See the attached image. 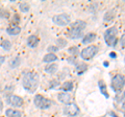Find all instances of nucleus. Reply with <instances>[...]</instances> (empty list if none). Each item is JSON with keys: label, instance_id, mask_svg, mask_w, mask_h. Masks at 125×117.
<instances>
[{"label": "nucleus", "instance_id": "1", "mask_svg": "<svg viewBox=\"0 0 125 117\" xmlns=\"http://www.w3.org/2000/svg\"><path fill=\"white\" fill-rule=\"evenodd\" d=\"M22 84L27 91L33 92L39 85V75L34 72H26L24 73L22 80Z\"/></svg>", "mask_w": 125, "mask_h": 117}, {"label": "nucleus", "instance_id": "2", "mask_svg": "<svg viewBox=\"0 0 125 117\" xmlns=\"http://www.w3.org/2000/svg\"><path fill=\"white\" fill-rule=\"evenodd\" d=\"M117 28L115 26L111 27L105 30L104 33V40L106 42V44L108 46H115L116 45V42H117Z\"/></svg>", "mask_w": 125, "mask_h": 117}, {"label": "nucleus", "instance_id": "3", "mask_svg": "<svg viewBox=\"0 0 125 117\" xmlns=\"http://www.w3.org/2000/svg\"><path fill=\"white\" fill-rule=\"evenodd\" d=\"M125 85V77L122 74H117L112 80V88L116 92H120Z\"/></svg>", "mask_w": 125, "mask_h": 117}, {"label": "nucleus", "instance_id": "4", "mask_svg": "<svg viewBox=\"0 0 125 117\" xmlns=\"http://www.w3.org/2000/svg\"><path fill=\"white\" fill-rule=\"evenodd\" d=\"M51 100L48 99V98H45L44 96L42 95H36L34 96V105L42 109V110H47L49 109L50 106H51Z\"/></svg>", "mask_w": 125, "mask_h": 117}, {"label": "nucleus", "instance_id": "5", "mask_svg": "<svg viewBox=\"0 0 125 117\" xmlns=\"http://www.w3.org/2000/svg\"><path fill=\"white\" fill-rule=\"evenodd\" d=\"M97 51H98V48H97L96 46H94V45L88 46V47H85L83 51L80 52V57L85 61L91 60V58L97 53Z\"/></svg>", "mask_w": 125, "mask_h": 117}, {"label": "nucleus", "instance_id": "6", "mask_svg": "<svg viewBox=\"0 0 125 117\" xmlns=\"http://www.w3.org/2000/svg\"><path fill=\"white\" fill-rule=\"evenodd\" d=\"M53 22L55 23L58 26H66L70 23V17L66 14H61V15H56L53 17Z\"/></svg>", "mask_w": 125, "mask_h": 117}, {"label": "nucleus", "instance_id": "7", "mask_svg": "<svg viewBox=\"0 0 125 117\" xmlns=\"http://www.w3.org/2000/svg\"><path fill=\"white\" fill-rule=\"evenodd\" d=\"M79 112V109H78L77 105L74 104V103H70L68 104L65 108V113L69 116H76Z\"/></svg>", "mask_w": 125, "mask_h": 117}, {"label": "nucleus", "instance_id": "8", "mask_svg": "<svg viewBox=\"0 0 125 117\" xmlns=\"http://www.w3.org/2000/svg\"><path fill=\"white\" fill-rule=\"evenodd\" d=\"M85 26H87V23L83 20H76L74 23H72L71 25V29H75V30H80V32H83V30L85 28Z\"/></svg>", "mask_w": 125, "mask_h": 117}, {"label": "nucleus", "instance_id": "9", "mask_svg": "<svg viewBox=\"0 0 125 117\" xmlns=\"http://www.w3.org/2000/svg\"><path fill=\"white\" fill-rule=\"evenodd\" d=\"M58 100L62 104H70L71 103V95L69 93H66V92H62V93H58Z\"/></svg>", "mask_w": 125, "mask_h": 117}, {"label": "nucleus", "instance_id": "10", "mask_svg": "<svg viewBox=\"0 0 125 117\" xmlns=\"http://www.w3.org/2000/svg\"><path fill=\"white\" fill-rule=\"evenodd\" d=\"M10 103L13 105L14 107H21L23 105V99L21 98L20 96H17V95H11L10 96Z\"/></svg>", "mask_w": 125, "mask_h": 117}, {"label": "nucleus", "instance_id": "11", "mask_svg": "<svg viewBox=\"0 0 125 117\" xmlns=\"http://www.w3.org/2000/svg\"><path fill=\"white\" fill-rule=\"evenodd\" d=\"M39 43V39L37 36H34V35H32V36H30L28 39H27V45L29 46V47L31 48H34L36 46L38 45Z\"/></svg>", "mask_w": 125, "mask_h": 117}, {"label": "nucleus", "instance_id": "12", "mask_svg": "<svg viewBox=\"0 0 125 117\" xmlns=\"http://www.w3.org/2000/svg\"><path fill=\"white\" fill-rule=\"evenodd\" d=\"M83 36V32L80 30H75V29H70L68 32V37L71 39H78Z\"/></svg>", "mask_w": 125, "mask_h": 117}, {"label": "nucleus", "instance_id": "13", "mask_svg": "<svg viewBox=\"0 0 125 117\" xmlns=\"http://www.w3.org/2000/svg\"><path fill=\"white\" fill-rule=\"evenodd\" d=\"M5 114H6V117H21L22 116L20 111L13 110V109H7L5 111Z\"/></svg>", "mask_w": 125, "mask_h": 117}, {"label": "nucleus", "instance_id": "14", "mask_svg": "<svg viewBox=\"0 0 125 117\" xmlns=\"http://www.w3.org/2000/svg\"><path fill=\"white\" fill-rule=\"evenodd\" d=\"M96 39V34L94 33H90L88 35H85V37L83 39V44H88V43H91Z\"/></svg>", "mask_w": 125, "mask_h": 117}, {"label": "nucleus", "instance_id": "15", "mask_svg": "<svg viewBox=\"0 0 125 117\" xmlns=\"http://www.w3.org/2000/svg\"><path fill=\"white\" fill-rule=\"evenodd\" d=\"M56 60H57V57L55 53H47L44 57V58H43V61H44L45 63H51V62H54Z\"/></svg>", "mask_w": 125, "mask_h": 117}, {"label": "nucleus", "instance_id": "16", "mask_svg": "<svg viewBox=\"0 0 125 117\" xmlns=\"http://www.w3.org/2000/svg\"><path fill=\"white\" fill-rule=\"evenodd\" d=\"M6 32L9 35H10V36H16V35H18L21 32V28L19 26H10L6 29Z\"/></svg>", "mask_w": 125, "mask_h": 117}, {"label": "nucleus", "instance_id": "17", "mask_svg": "<svg viewBox=\"0 0 125 117\" xmlns=\"http://www.w3.org/2000/svg\"><path fill=\"white\" fill-rule=\"evenodd\" d=\"M56 70H57V65L56 64H50L45 68V71L47 73H50V74H53L54 72H56Z\"/></svg>", "mask_w": 125, "mask_h": 117}, {"label": "nucleus", "instance_id": "18", "mask_svg": "<svg viewBox=\"0 0 125 117\" xmlns=\"http://www.w3.org/2000/svg\"><path fill=\"white\" fill-rule=\"evenodd\" d=\"M99 87H100V90L102 92V94L106 97H108V94H107V91H106V87H105V84L103 83V81H99Z\"/></svg>", "mask_w": 125, "mask_h": 117}, {"label": "nucleus", "instance_id": "19", "mask_svg": "<svg viewBox=\"0 0 125 117\" xmlns=\"http://www.w3.org/2000/svg\"><path fill=\"white\" fill-rule=\"evenodd\" d=\"M72 89H73V84L71 82H66V83H64V85H62V90L65 92L71 91Z\"/></svg>", "mask_w": 125, "mask_h": 117}, {"label": "nucleus", "instance_id": "20", "mask_svg": "<svg viewBox=\"0 0 125 117\" xmlns=\"http://www.w3.org/2000/svg\"><path fill=\"white\" fill-rule=\"evenodd\" d=\"M114 16H115V11H108L106 14L104 15V21H111L113 18H114Z\"/></svg>", "mask_w": 125, "mask_h": 117}, {"label": "nucleus", "instance_id": "21", "mask_svg": "<svg viewBox=\"0 0 125 117\" xmlns=\"http://www.w3.org/2000/svg\"><path fill=\"white\" fill-rule=\"evenodd\" d=\"M1 46L3 47V49H4V50H10V48H11V43L9 40H3L2 43H1Z\"/></svg>", "mask_w": 125, "mask_h": 117}, {"label": "nucleus", "instance_id": "22", "mask_svg": "<svg viewBox=\"0 0 125 117\" xmlns=\"http://www.w3.org/2000/svg\"><path fill=\"white\" fill-rule=\"evenodd\" d=\"M21 63V60H20V58H16L15 60H13L10 63V66L11 68H16V67H18L19 66V64Z\"/></svg>", "mask_w": 125, "mask_h": 117}, {"label": "nucleus", "instance_id": "23", "mask_svg": "<svg viewBox=\"0 0 125 117\" xmlns=\"http://www.w3.org/2000/svg\"><path fill=\"white\" fill-rule=\"evenodd\" d=\"M20 10L23 12V13H26V12L29 11V4L26 2H22L20 4Z\"/></svg>", "mask_w": 125, "mask_h": 117}, {"label": "nucleus", "instance_id": "24", "mask_svg": "<svg viewBox=\"0 0 125 117\" xmlns=\"http://www.w3.org/2000/svg\"><path fill=\"white\" fill-rule=\"evenodd\" d=\"M66 45H67V41L64 40V39H58L57 40V47L62 48V47H65Z\"/></svg>", "mask_w": 125, "mask_h": 117}, {"label": "nucleus", "instance_id": "25", "mask_svg": "<svg viewBox=\"0 0 125 117\" xmlns=\"http://www.w3.org/2000/svg\"><path fill=\"white\" fill-rule=\"evenodd\" d=\"M57 49H58V47L57 46H54V45H52V46H49L48 47V51H49V53H54L55 51H57Z\"/></svg>", "mask_w": 125, "mask_h": 117}, {"label": "nucleus", "instance_id": "26", "mask_svg": "<svg viewBox=\"0 0 125 117\" xmlns=\"http://www.w3.org/2000/svg\"><path fill=\"white\" fill-rule=\"evenodd\" d=\"M121 45H122V47L125 48V34L121 37Z\"/></svg>", "mask_w": 125, "mask_h": 117}, {"label": "nucleus", "instance_id": "27", "mask_svg": "<svg viewBox=\"0 0 125 117\" xmlns=\"http://www.w3.org/2000/svg\"><path fill=\"white\" fill-rule=\"evenodd\" d=\"M69 51H70V53H76V51H77V47H71L69 49Z\"/></svg>", "mask_w": 125, "mask_h": 117}, {"label": "nucleus", "instance_id": "28", "mask_svg": "<svg viewBox=\"0 0 125 117\" xmlns=\"http://www.w3.org/2000/svg\"><path fill=\"white\" fill-rule=\"evenodd\" d=\"M4 57H2V56H0V66H1L2 64H3V62H4Z\"/></svg>", "mask_w": 125, "mask_h": 117}, {"label": "nucleus", "instance_id": "29", "mask_svg": "<svg viewBox=\"0 0 125 117\" xmlns=\"http://www.w3.org/2000/svg\"><path fill=\"white\" fill-rule=\"evenodd\" d=\"M109 56H111L112 58H116V53H114V52H112L111 54H109Z\"/></svg>", "mask_w": 125, "mask_h": 117}, {"label": "nucleus", "instance_id": "30", "mask_svg": "<svg viewBox=\"0 0 125 117\" xmlns=\"http://www.w3.org/2000/svg\"><path fill=\"white\" fill-rule=\"evenodd\" d=\"M122 109H123V110L125 111V101H124V103L122 104Z\"/></svg>", "mask_w": 125, "mask_h": 117}, {"label": "nucleus", "instance_id": "31", "mask_svg": "<svg viewBox=\"0 0 125 117\" xmlns=\"http://www.w3.org/2000/svg\"><path fill=\"white\" fill-rule=\"evenodd\" d=\"M112 115H113V116H114V117H118V116H117V115L115 114V113H112Z\"/></svg>", "mask_w": 125, "mask_h": 117}, {"label": "nucleus", "instance_id": "32", "mask_svg": "<svg viewBox=\"0 0 125 117\" xmlns=\"http://www.w3.org/2000/svg\"><path fill=\"white\" fill-rule=\"evenodd\" d=\"M124 96H125V93H124Z\"/></svg>", "mask_w": 125, "mask_h": 117}, {"label": "nucleus", "instance_id": "33", "mask_svg": "<svg viewBox=\"0 0 125 117\" xmlns=\"http://www.w3.org/2000/svg\"><path fill=\"white\" fill-rule=\"evenodd\" d=\"M1 117H3V116H1Z\"/></svg>", "mask_w": 125, "mask_h": 117}]
</instances>
